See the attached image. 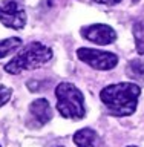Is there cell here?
Segmentation results:
<instances>
[{
  "mask_svg": "<svg viewBox=\"0 0 144 147\" xmlns=\"http://www.w3.org/2000/svg\"><path fill=\"white\" fill-rule=\"evenodd\" d=\"M77 57L86 63L87 66L97 71H110L118 64V55L109 51H100L92 48H80L77 49Z\"/></svg>",
  "mask_w": 144,
  "mask_h": 147,
  "instance_id": "277c9868",
  "label": "cell"
},
{
  "mask_svg": "<svg viewBox=\"0 0 144 147\" xmlns=\"http://www.w3.org/2000/svg\"><path fill=\"white\" fill-rule=\"evenodd\" d=\"M11 96H12V89L11 87H8L5 84H0V107L6 104L8 101L11 100Z\"/></svg>",
  "mask_w": 144,
  "mask_h": 147,
  "instance_id": "7c38bea8",
  "label": "cell"
},
{
  "mask_svg": "<svg viewBox=\"0 0 144 147\" xmlns=\"http://www.w3.org/2000/svg\"><path fill=\"white\" fill-rule=\"evenodd\" d=\"M127 147H137V146H127Z\"/></svg>",
  "mask_w": 144,
  "mask_h": 147,
  "instance_id": "5bb4252c",
  "label": "cell"
},
{
  "mask_svg": "<svg viewBox=\"0 0 144 147\" xmlns=\"http://www.w3.org/2000/svg\"><path fill=\"white\" fill-rule=\"evenodd\" d=\"M126 72L132 78L144 80V60H132V61H129Z\"/></svg>",
  "mask_w": 144,
  "mask_h": 147,
  "instance_id": "8fae6325",
  "label": "cell"
},
{
  "mask_svg": "<svg viewBox=\"0 0 144 147\" xmlns=\"http://www.w3.org/2000/svg\"><path fill=\"white\" fill-rule=\"evenodd\" d=\"M97 3H101V5H109V6H114V5H118L121 0H94Z\"/></svg>",
  "mask_w": 144,
  "mask_h": 147,
  "instance_id": "4fadbf2b",
  "label": "cell"
},
{
  "mask_svg": "<svg viewBox=\"0 0 144 147\" xmlns=\"http://www.w3.org/2000/svg\"><path fill=\"white\" fill-rule=\"evenodd\" d=\"M51 58H52V49L40 41H31L29 45L18 51V54L11 61L5 64V71L12 75H17L23 71H34V69L41 67L43 64L51 61Z\"/></svg>",
  "mask_w": 144,
  "mask_h": 147,
  "instance_id": "7a4b0ae2",
  "label": "cell"
},
{
  "mask_svg": "<svg viewBox=\"0 0 144 147\" xmlns=\"http://www.w3.org/2000/svg\"><path fill=\"white\" fill-rule=\"evenodd\" d=\"M132 2H135V3H137V2H138V0H132Z\"/></svg>",
  "mask_w": 144,
  "mask_h": 147,
  "instance_id": "9a60e30c",
  "label": "cell"
},
{
  "mask_svg": "<svg viewBox=\"0 0 144 147\" xmlns=\"http://www.w3.org/2000/svg\"><path fill=\"white\" fill-rule=\"evenodd\" d=\"M26 11L16 0H0V23L5 28L20 31L26 26Z\"/></svg>",
  "mask_w": 144,
  "mask_h": 147,
  "instance_id": "5b68a950",
  "label": "cell"
},
{
  "mask_svg": "<svg viewBox=\"0 0 144 147\" xmlns=\"http://www.w3.org/2000/svg\"><path fill=\"white\" fill-rule=\"evenodd\" d=\"M132 32H133V38H135L137 52L143 55L144 54V17L133 22Z\"/></svg>",
  "mask_w": 144,
  "mask_h": 147,
  "instance_id": "9c48e42d",
  "label": "cell"
},
{
  "mask_svg": "<svg viewBox=\"0 0 144 147\" xmlns=\"http://www.w3.org/2000/svg\"><path fill=\"white\" fill-rule=\"evenodd\" d=\"M141 87L135 83H117L101 89L100 100L112 115L129 117L137 110Z\"/></svg>",
  "mask_w": 144,
  "mask_h": 147,
  "instance_id": "6da1fadb",
  "label": "cell"
},
{
  "mask_svg": "<svg viewBox=\"0 0 144 147\" xmlns=\"http://www.w3.org/2000/svg\"><path fill=\"white\" fill-rule=\"evenodd\" d=\"M74 142L77 147H100L101 141L100 136L94 129L85 127L74 133Z\"/></svg>",
  "mask_w": 144,
  "mask_h": 147,
  "instance_id": "ba28073f",
  "label": "cell"
},
{
  "mask_svg": "<svg viewBox=\"0 0 144 147\" xmlns=\"http://www.w3.org/2000/svg\"><path fill=\"white\" fill-rule=\"evenodd\" d=\"M23 45V41L20 37H9L0 41V58L6 57L11 52H14L16 49H20V46Z\"/></svg>",
  "mask_w": 144,
  "mask_h": 147,
  "instance_id": "30bf717a",
  "label": "cell"
},
{
  "mask_svg": "<svg viewBox=\"0 0 144 147\" xmlns=\"http://www.w3.org/2000/svg\"><path fill=\"white\" fill-rule=\"evenodd\" d=\"M81 35L83 38L92 41L95 45L106 46V45H112L117 40V31L112 26L104 25V23H95V25H89L81 28Z\"/></svg>",
  "mask_w": 144,
  "mask_h": 147,
  "instance_id": "8992f818",
  "label": "cell"
},
{
  "mask_svg": "<svg viewBox=\"0 0 144 147\" xmlns=\"http://www.w3.org/2000/svg\"><path fill=\"white\" fill-rule=\"evenodd\" d=\"M57 110L66 119H81L86 115L85 96L75 84L63 81L55 87Z\"/></svg>",
  "mask_w": 144,
  "mask_h": 147,
  "instance_id": "3957f363",
  "label": "cell"
},
{
  "mask_svg": "<svg viewBox=\"0 0 144 147\" xmlns=\"http://www.w3.org/2000/svg\"><path fill=\"white\" fill-rule=\"evenodd\" d=\"M29 113L37 123V126H45L52 119V109L46 98H37L29 104Z\"/></svg>",
  "mask_w": 144,
  "mask_h": 147,
  "instance_id": "52a82bcc",
  "label": "cell"
}]
</instances>
